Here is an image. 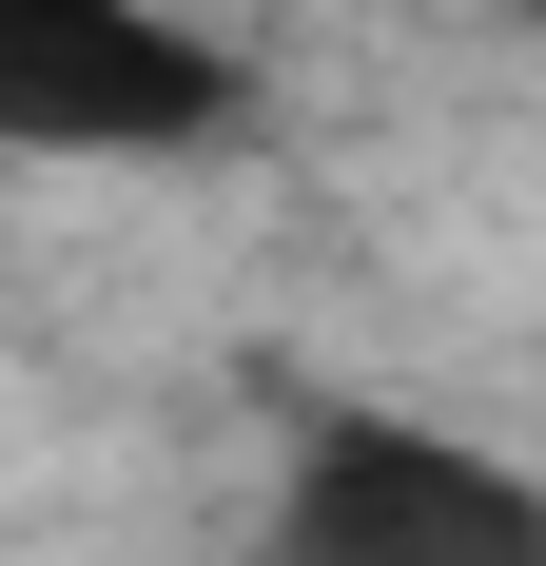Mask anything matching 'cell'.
Wrapping results in <instances>:
<instances>
[{
  "instance_id": "obj_1",
  "label": "cell",
  "mask_w": 546,
  "mask_h": 566,
  "mask_svg": "<svg viewBox=\"0 0 546 566\" xmlns=\"http://www.w3.org/2000/svg\"><path fill=\"white\" fill-rule=\"evenodd\" d=\"M273 566H546V489L410 410H313L273 489Z\"/></svg>"
},
{
  "instance_id": "obj_2",
  "label": "cell",
  "mask_w": 546,
  "mask_h": 566,
  "mask_svg": "<svg viewBox=\"0 0 546 566\" xmlns=\"http://www.w3.org/2000/svg\"><path fill=\"white\" fill-rule=\"evenodd\" d=\"M234 98V40L176 0H0V157H196Z\"/></svg>"
}]
</instances>
